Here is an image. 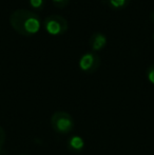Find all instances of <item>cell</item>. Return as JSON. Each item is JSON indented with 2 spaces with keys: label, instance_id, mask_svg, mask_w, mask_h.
<instances>
[{
  "label": "cell",
  "instance_id": "1",
  "mask_svg": "<svg viewBox=\"0 0 154 155\" xmlns=\"http://www.w3.org/2000/svg\"><path fill=\"white\" fill-rule=\"evenodd\" d=\"M10 25L15 32L29 37L40 31L42 22L36 13L25 8H18L10 15Z\"/></svg>",
  "mask_w": 154,
  "mask_h": 155
},
{
  "label": "cell",
  "instance_id": "2",
  "mask_svg": "<svg viewBox=\"0 0 154 155\" xmlns=\"http://www.w3.org/2000/svg\"><path fill=\"white\" fill-rule=\"evenodd\" d=\"M52 129L58 134L66 135L74 130L75 121L72 115L66 111H57L51 117Z\"/></svg>",
  "mask_w": 154,
  "mask_h": 155
},
{
  "label": "cell",
  "instance_id": "3",
  "mask_svg": "<svg viewBox=\"0 0 154 155\" xmlns=\"http://www.w3.org/2000/svg\"><path fill=\"white\" fill-rule=\"evenodd\" d=\"M43 29L49 35L52 36H60L66 34L69 29V22L64 17L60 15H49L43 20Z\"/></svg>",
  "mask_w": 154,
  "mask_h": 155
},
{
  "label": "cell",
  "instance_id": "4",
  "mask_svg": "<svg viewBox=\"0 0 154 155\" xmlns=\"http://www.w3.org/2000/svg\"><path fill=\"white\" fill-rule=\"evenodd\" d=\"M100 56L95 52H87V53L82 54L81 57L78 60L79 69L87 74L95 73L100 67Z\"/></svg>",
  "mask_w": 154,
  "mask_h": 155
},
{
  "label": "cell",
  "instance_id": "5",
  "mask_svg": "<svg viewBox=\"0 0 154 155\" xmlns=\"http://www.w3.org/2000/svg\"><path fill=\"white\" fill-rule=\"evenodd\" d=\"M107 43H108L107 36L101 32H94L91 35L90 39H89L90 48L92 49V52H95V53L105 49Z\"/></svg>",
  "mask_w": 154,
  "mask_h": 155
},
{
  "label": "cell",
  "instance_id": "6",
  "mask_svg": "<svg viewBox=\"0 0 154 155\" xmlns=\"http://www.w3.org/2000/svg\"><path fill=\"white\" fill-rule=\"evenodd\" d=\"M68 147L73 152H80L84 147V140L80 136H72L68 141Z\"/></svg>",
  "mask_w": 154,
  "mask_h": 155
},
{
  "label": "cell",
  "instance_id": "7",
  "mask_svg": "<svg viewBox=\"0 0 154 155\" xmlns=\"http://www.w3.org/2000/svg\"><path fill=\"white\" fill-rule=\"evenodd\" d=\"M130 2H131V0H107L108 5L116 11L126 8L130 4Z\"/></svg>",
  "mask_w": 154,
  "mask_h": 155
},
{
  "label": "cell",
  "instance_id": "8",
  "mask_svg": "<svg viewBox=\"0 0 154 155\" xmlns=\"http://www.w3.org/2000/svg\"><path fill=\"white\" fill-rule=\"evenodd\" d=\"M45 0H29V5L35 11H42L44 8Z\"/></svg>",
  "mask_w": 154,
  "mask_h": 155
},
{
  "label": "cell",
  "instance_id": "9",
  "mask_svg": "<svg viewBox=\"0 0 154 155\" xmlns=\"http://www.w3.org/2000/svg\"><path fill=\"white\" fill-rule=\"evenodd\" d=\"M71 0H52V3L57 8H64L69 5Z\"/></svg>",
  "mask_w": 154,
  "mask_h": 155
},
{
  "label": "cell",
  "instance_id": "10",
  "mask_svg": "<svg viewBox=\"0 0 154 155\" xmlns=\"http://www.w3.org/2000/svg\"><path fill=\"white\" fill-rule=\"evenodd\" d=\"M146 76H147V79L149 80V82L154 84V63H152V64L148 67V69L146 71Z\"/></svg>",
  "mask_w": 154,
  "mask_h": 155
},
{
  "label": "cell",
  "instance_id": "11",
  "mask_svg": "<svg viewBox=\"0 0 154 155\" xmlns=\"http://www.w3.org/2000/svg\"><path fill=\"white\" fill-rule=\"evenodd\" d=\"M4 143H5V131L4 129L0 126V151H2V148L4 146Z\"/></svg>",
  "mask_w": 154,
  "mask_h": 155
},
{
  "label": "cell",
  "instance_id": "12",
  "mask_svg": "<svg viewBox=\"0 0 154 155\" xmlns=\"http://www.w3.org/2000/svg\"><path fill=\"white\" fill-rule=\"evenodd\" d=\"M150 19H151V21H152V23L154 25V10L150 13Z\"/></svg>",
  "mask_w": 154,
  "mask_h": 155
},
{
  "label": "cell",
  "instance_id": "13",
  "mask_svg": "<svg viewBox=\"0 0 154 155\" xmlns=\"http://www.w3.org/2000/svg\"><path fill=\"white\" fill-rule=\"evenodd\" d=\"M152 38H153V42H154V32H153V35H152Z\"/></svg>",
  "mask_w": 154,
  "mask_h": 155
},
{
  "label": "cell",
  "instance_id": "14",
  "mask_svg": "<svg viewBox=\"0 0 154 155\" xmlns=\"http://www.w3.org/2000/svg\"><path fill=\"white\" fill-rule=\"evenodd\" d=\"M19 155H27V154H19Z\"/></svg>",
  "mask_w": 154,
  "mask_h": 155
}]
</instances>
